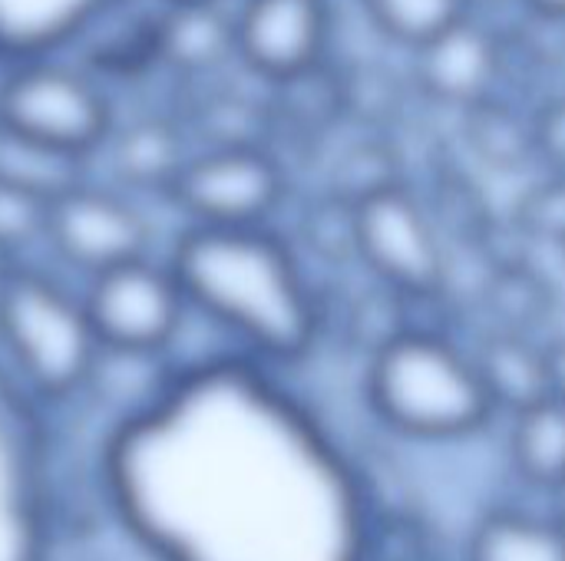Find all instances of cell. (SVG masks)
<instances>
[{
  "mask_svg": "<svg viewBox=\"0 0 565 561\" xmlns=\"http://www.w3.org/2000/svg\"><path fill=\"white\" fill-rule=\"evenodd\" d=\"M103 486L156 561H367L348 460L248 357L185 367L122 417Z\"/></svg>",
  "mask_w": 565,
  "mask_h": 561,
  "instance_id": "cell-1",
  "label": "cell"
},
{
  "mask_svg": "<svg viewBox=\"0 0 565 561\" xmlns=\"http://www.w3.org/2000/svg\"><path fill=\"white\" fill-rule=\"evenodd\" d=\"M192 311L258 360L288 364L311 350L318 308L295 255L262 225H192L169 258Z\"/></svg>",
  "mask_w": 565,
  "mask_h": 561,
  "instance_id": "cell-2",
  "label": "cell"
},
{
  "mask_svg": "<svg viewBox=\"0 0 565 561\" xmlns=\"http://www.w3.org/2000/svg\"><path fill=\"white\" fill-rule=\"evenodd\" d=\"M367 397L384 423L420 440L467 436L497 410L473 357L427 331H397L374 350Z\"/></svg>",
  "mask_w": 565,
  "mask_h": 561,
  "instance_id": "cell-3",
  "label": "cell"
},
{
  "mask_svg": "<svg viewBox=\"0 0 565 561\" xmlns=\"http://www.w3.org/2000/svg\"><path fill=\"white\" fill-rule=\"evenodd\" d=\"M0 347L23 390L40 400L79 393L103 357L83 298L43 274H13L0 284Z\"/></svg>",
  "mask_w": 565,
  "mask_h": 561,
  "instance_id": "cell-4",
  "label": "cell"
},
{
  "mask_svg": "<svg viewBox=\"0 0 565 561\" xmlns=\"http://www.w3.org/2000/svg\"><path fill=\"white\" fill-rule=\"evenodd\" d=\"M83 304L103 354L129 360L166 354L189 311L172 265H152L146 255L89 274Z\"/></svg>",
  "mask_w": 565,
  "mask_h": 561,
  "instance_id": "cell-5",
  "label": "cell"
},
{
  "mask_svg": "<svg viewBox=\"0 0 565 561\" xmlns=\"http://www.w3.org/2000/svg\"><path fill=\"white\" fill-rule=\"evenodd\" d=\"M0 126L86 159L109 132V99L53 56L23 60L0 83Z\"/></svg>",
  "mask_w": 565,
  "mask_h": 561,
  "instance_id": "cell-6",
  "label": "cell"
},
{
  "mask_svg": "<svg viewBox=\"0 0 565 561\" xmlns=\"http://www.w3.org/2000/svg\"><path fill=\"white\" fill-rule=\"evenodd\" d=\"M175 205L192 225H262L285 195L278 162L255 145H218L175 165L169 179Z\"/></svg>",
  "mask_w": 565,
  "mask_h": 561,
  "instance_id": "cell-7",
  "label": "cell"
},
{
  "mask_svg": "<svg viewBox=\"0 0 565 561\" xmlns=\"http://www.w3.org/2000/svg\"><path fill=\"white\" fill-rule=\"evenodd\" d=\"M46 450L36 417L0 377V561H46Z\"/></svg>",
  "mask_w": 565,
  "mask_h": 561,
  "instance_id": "cell-8",
  "label": "cell"
},
{
  "mask_svg": "<svg viewBox=\"0 0 565 561\" xmlns=\"http://www.w3.org/2000/svg\"><path fill=\"white\" fill-rule=\"evenodd\" d=\"M354 255L401 294H434L444 281L434 222L397 182L354 198Z\"/></svg>",
  "mask_w": 565,
  "mask_h": 561,
  "instance_id": "cell-9",
  "label": "cell"
},
{
  "mask_svg": "<svg viewBox=\"0 0 565 561\" xmlns=\"http://www.w3.org/2000/svg\"><path fill=\"white\" fill-rule=\"evenodd\" d=\"M328 33V0H245L232 17V50L271 83L311 76L324 56Z\"/></svg>",
  "mask_w": 565,
  "mask_h": 561,
  "instance_id": "cell-10",
  "label": "cell"
},
{
  "mask_svg": "<svg viewBox=\"0 0 565 561\" xmlns=\"http://www.w3.org/2000/svg\"><path fill=\"white\" fill-rule=\"evenodd\" d=\"M43 235L63 261L96 274L146 255V222L119 195L76 185L43 212Z\"/></svg>",
  "mask_w": 565,
  "mask_h": 561,
  "instance_id": "cell-11",
  "label": "cell"
},
{
  "mask_svg": "<svg viewBox=\"0 0 565 561\" xmlns=\"http://www.w3.org/2000/svg\"><path fill=\"white\" fill-rule=\"evenodd\" d=\"M500 63L503 50L497 33L467 13L460 23L417 50V79L440 103H457L470 109L490 99Z\"/></svg>",
  "mask_w": 565,
  "mask_h": 561,
  "instance_id": "cell-12",
  "label": "cell"
},
{
  "mask_svg": "<svg viewBox=\"0 0 565 561\" xmlns=\"http://www.w3.org/2000/svg\"><path fill=\"white\" fill-rule=\"evenodd\" d=\"M122 0H0V60H46L89 33Z\"/></svg>",
  "mask_w": 565,
  "mask_h": 561,
  "instance_id": "cell-13",
  "label": "cell"
},
{
  "mask_svg": "<svg viewBox=\"0 0 565 561\" xmlns=\"http://www.w3.org/2000/svg\"><path fill=\"white\" fill-rule=\"evenodd\" d=\"M480 380L493 400V407H507L520 413L550 397V374H546V350L533 347L520 331H500L483 337L473 354Z\"/></svg>",
  "mask_w": 565,
  "mask_h": 561,
  "instance_id": "cell-14",
  "label": "cell"
},
{
  "mask_svg": "<svg viewBox=\"0 0 565 561\" xmlns=\"http://www.w3.org/2000/svg\"><path fill=\"white\" fill-rule=\"evenodd\" d=\"M83 155L53 149L23 132L0 126V188L50 205L70 188L83 185Z\"/></svg>",
  "mask_w": 565,
  "mask_h": 561,
  "instance_id": "cell-15",
  "label": "cell"
},
{
  "mask_svg": "<svg viewBox=\"0 0 565 561\" xmlns=\"http://www.w3.org/2000/svg\"><path fill=\"white\" fill-rule=\"evenodd\" d=\"M470 561H565V522L490 513L473 532Z\"/></svg>",
  "mask_w": 565,
  "mask_h": 561,
  "instance_id": "cell-16",
  "label": "cell"
},
{
  "mask_svg": "<svg viewBox=\"0 0 565 561\" xmlns=\"http://www.w3.org/2000/svg\"><path fill=\"white\" fill-rule=\"evenodd\" d=\"M510 453L523 479L553 489L565 476V403L546 397L513 413Z\"/></svg>",
  "mask_w": 565,
  "mask_h": 561,
  "instance_id": "cell-17",
  "label": "cell"
},
{
  "mask_svg": "<svg viewBox=\"0 0 565 561\" xmlns=\"http://www.w3.org/2000/svg\"><path fill=\"white\" fill-rule=\"evenodd\" d=\"M374 26L401 46L420 50L470 13L467 0H364Z\"/></svg>",
  "mask_w": 565,
  "mask_h": 561,
  "instance_id": "cell-18",
  "label": "cell"
},
{
  "mask_svg": "<svg viewBox=\"0 0 565 561\" xmlns=\"http://www.w3.org/2000/svg\"><path fill=\"white\" fill-rule=\"evenodd\" d=\"M467 139L497 169H516L536 152L533 122H523L516 112H510L507 106H500L493 99L470 106Z\"/></svg>",
  "mask_w": 565,
  "mask_h": 561,
  "instance_id": "cell-19",
  "label": "cell"
},
{
  "mask_svg": "<svg viewBox=\"0 0 565 561\" xmlns=\"http://www.w3.org/2000/svg\"><path fill=\"white\" fill-rule=\"evenodd\" d=\"M520 218L533 235H543V238L565 245V175L546 182V185H536L526 195Z\"/></svg>",
  "mask_w": 565,
  "mask_h": 561,
  "instance_id": "cell-20",
  "label": "cell"
},
{
  "mask_svg": "<svg viewBox=\"0 0 565 561\" xmlns=\"http://www.w3.org/2000/svg\"><path fill=\"white\" fill-rule=\"evenodd\" d=\"M493 301H497V308L507 314L510 331H520V324H523L533 311H543V308H540L543 298L536 294L533 278L523 274V271L503 274V278L497 281V288H493Z\"/></svg>",
  "mask_w": 565,
  "mask_h": 561,
  "instance_id": "cell-21",
  "label": "cell"
},
{
  "mask_svg": "<svg viewBox=\"0 0 565 561\" xmlns=\"http://www.w3.org/2000/svg\"><path fill=\"white\" fill-rule=\"evenodd\" d=\"M533 136H536V152L565 169V96L556 103H546L536 112Z\"/></svg>",
  "mask_w": 565,
  "mask_h": 561,
  "instance_id": "cell-22",
  "label": "cell"
},
{
  "mask_svg": "<svg viewBox=\"0 0 565 561\" xmlns=\"http://www.w3.org/2000/svg\"><path fill=\"white\" fill-rule=\"evenodd\" d=\"M546 374H550V397L565 403V341L546 347Z\"/></svg>",
  "mask_w": 565,
  "mask_h": 561,
  "instance_id": "cell-23",
  "label": "cell"
},
{
  "mask_svg": "<svg viewBox=\"0 0 565 561\" xmlns=\"http://www.w3.org/2000/svg\"><path fill=\"white\" fill-rule=\"evenodd\" d=\"M536 13L543 17H556V20H565V0H526Z\"/></svg>",
  "mask_w": 565,
  "mask_h": 561,
  "instance_id": "cell-24",
  "label": "cell"
},
{
  "mask_svg": "<svg viewBox=\"0 0 565 561\" xmlns=\"http://www.w3.org/2000/svg\"><path fill=\"white\" fill-rule=\"evenodd\" d=\"M550 493H553V503H556V519L565 522V476L550 489Z\"/></svg>",
  "mask_w": 565,
  "mask_h": 561,
  "instance_id": "cell-25",
  "label": "cell"
},
{
  "mask_svg": "<svg viewBox=\"0 0 565 561\" xmlns=\"http://www.w3.org/2000/svg\"><path fill=\"white\" fill-rule=\"evenodd\" d=\"M467 3L473 10V7H497V3H507V0H467Z\"/></svg>",
  "mask_w": 565,
  "mask_h": 561,
  "instance_id": "cell-26",
  "label": "cell"
},
{
  "mask_svg": "<svg viewBox=\"0 0 565 561\" xmlns=\"http://www.w3.org/2000/svg\"><path fill=\"white\" fill-rule=\"evenodd\" d=\"M175 7H199V3H212V0H169Z\"/></svg>",
  "mask_w": 565,
  "mask_h": 561,
  "instance_id": "cell-27",
  "label": "cell"
}]
</instances>
